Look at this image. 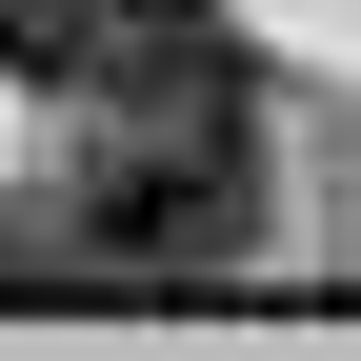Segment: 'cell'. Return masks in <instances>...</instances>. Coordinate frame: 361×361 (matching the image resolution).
Listing matches in <instances>:
<instances>
[{
    "label": "cell",
    "instance_id": "1",
    "mask_svg": "<svg viewBox=\"0 0 361 361\" xmlns=\"http://www.w3.org/2000/svg\"><path fill=\"white\" fill-rule=\"evenodd\" d=\"M261 241V121H121L80 161V281H221Z\"/></svg>",
    "mask_w": 361,
    "mask_h": 361
},
{
    "label": "cell",
    "instance_id": "2",
    "mask_svg": "<svg viewBox=\"0 0 361 361\" xmlns=\"http://www.w3.org/2000/svg\"><path fill=\"white\" fill-rule=\"evenodd\" d=\"M121 61V0H0V80H40V101H101Z\"/></svg>",
    "mask_w": 361,
    "mask_h": 361
}]
</instances>
